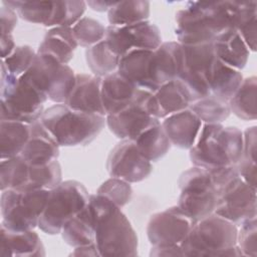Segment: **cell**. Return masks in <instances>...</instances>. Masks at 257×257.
<instances>
[{
  "mask_svg": "<svg viewBox=\"0 0 257 257\" xmlns=\"http://www.w3.org/2000/svg\"><path fill=\"white\" fill-rule=\"evenodd\" d=\"M256 126L247 127L243 133V150L236 165L239 176L250 186L256 188Z\"/></svg>",
  "mask_w": 257,
  "mask_h": 257,
  "instance_id": "f35d334b",
  "label": "cell"
},
{
  "mask_svg": "<svg viewBox=\"0 0 257 257\" xmlns=\"http://www.w3.org/2000/svg\"><path fill=\"white\" fill-rule=\"evenodd\" d=\"M243 133L236 126L203 123L197 140L190 149L193 166L215 169L236 166L242 156Z\"/></svg>",
  "mask_w": 257,
  "mask_h": 257,
  "instance_id": "3957f363",
  "label": "cell"
},
{
  "mask_svg": "<svg viewBox=\"0 0 257 257\" xmlns=\"http://www.w3.org/2000/svg\"><path fill=\"white\" fill-rule=\"evenodd\" d=\"M30 135V124L0 119V155L1 160L19 156Z\"/></svg>",
  "mask_w": 257,
  "mask_h": 257,
  "instance_id": "f1b7e54d",
  "label": "cell"
},
{
  "mask_svg": "<svg viewBox=\"0 0 257 257\" xmlns=\"http://www.w3.org/2000/svg\"><path fill=\"white\" fill-rule=\"evenodd\" d=\"M215 186L217 202L214 213L234 224L256 217V188L247 184L238 172L226 174L217 179Z\"/></svg>",
  "mask_w": 257,
  "mask_h": 257,
  "instance_id": "ba28073f",
  "label": "cell"
},
{
  "mask_svg": "<svg viewBox=\"0 0 257 257\" xmlns=\"http://www.w3.org/2000/svg\"><path fill=\"white\" fill-rule=\"evenodd\" d=\"M183 64L180 79L189 89L193 101L211 93L209 79L215 53L212 42L182 45Z\"/></svg>",
  "mask_w": 257,
  "mask_h": 257,
  "instance_id": "4fadbf2b",
  "label": "cell"
},
{
  "mask_svg": "<svg viewBox=\"0 0 257 257\" xmlns=\"http://www.w3.org/2000/svg\"><path fill=\"white\" fill-rule=\"evenodd\" d=\"M72 31L78 46L88 48L104 39L106 27L96 19L82 17L72 26Z\"/></svg>",
  "mask_w": 257,
  "mask_h": 257,
  "instance_id": "60d3db41",
  "label": "cell"
},
{
  "mask_svg": "<svg viewBox=\"0 0 257 257\" xmlns=\"http://www.w3.org/2000/svg\"><path fill=\"white\" fill-rule=\"evenodd\" d=\"M154 95L158 104L160 119L189 108L193 102L189 89L178 78L162 84L154 92Z\"/></svg>",
  "mask_w": 257,
  "mask_h": 257,
  "instance_id": "d4e9b609",
  "label": "cell"
},
{
  "mask_svg": "<svg viewBox=\"0 0 257 257\" xmlns=\"http://www.w3.org/2000/svg\"><path fill=\"white\" fill-rule=\"evenodd\" d=\"M18 15L15 10L2 5L0 9V29L1 35L12 34L17 25Z\"/></svg>",
  "mask_w": 257,
  "mask_h": 257,
  "instance_id": "f6af8a7d",
  "label": "cell"
},
{
  "mask_svg": "<svg viewBox=\"0 0 257 257\" xmlns=\"http://www.w3.org/2000/svg\"><path fill=\"white\" fill-rule=\"evenodd\" d=\"M37 52L29 45L16 46L15 50L6 58L1 59V64L13 75L20 77L31 67Z\"/></svg>",
  "mask_w": 257,
  "mask_h": 257,
  "instance_id": "7bdbcfd3",
  "label": "cell"
},
{
  "mask_svg": "<svg viewBox=\"0 0 257 257\" xmlns=\"http://www.w3.org/2000/svg\"><path fill=\"white\" fill-rule=\"evenodd\" d=\"M194 223L178 206H173L151 216L147 236L152 245H180Z\"/></svg>",
  "mask_w": 257,
  "mask_h": 257,
  "instance_id": "2e32d148",
  "label": "cell"
},
{
  "mask_svg": "<svg viewBox=\"0 0 257 257\" xmlns=\"http://www.w3.org/2000/svg\"><path fill=\"white\" fill-rule=\"evenodd\" d=\"M212 44L216 58L223 63L240 71L247 64L250 50L236 29L228 28L220 32Z\"/></svg>",
  "mask_w": 257,
  "mask_h": 257,
  "instance_id": "603a6c76",
  "label": "cell"
},
{
  "mask_svg": "<svg viewBox=\"0 0 257 257\" xmlns=\"http://www.w3.org/2000/svg\"><path fill=\"white\" fill-rule=\"evenodd\" d=\"M242 81L243 75L240 70L223 63L215 57L209 79L211 94L229 101Z\"/></svg>",
  "mask_w": 257,
  "mask_h": 257,
  "instance_id": "83f0119b",
  "label": "cell"
},
{
  "mask_svg": "<svg viewBox=\"0 0 257 257\" xmlns=\"http://www.w3.org/2000/svg\"><path fill=\"white\" fill-rule=\"evenodd\" d=\"M25 73L55 103H64L75 84L73 69L47 54L37 53Z\"/></svg>",
  "mask_w": 257,
  "mask_h": 257,
  "instance_id": "7c38bea8",
  "label": "cell"
},
{
  "mask_svg": "<svg viewBox=\"0 0 257 257\" xmlns=\"http://www.w3.org/2000/svg\"><path fill=\"white\" fill-rule=\"evenodd\" d=\"M143 88L136 86L117 71L101 78V101L105 116L116 113L131 105Z\"/></svg>",
  "mask_w": 257,
  "mask_h": 257,
  "instance_id": "ac0fdd59",
  "label": "cell"
},
{
  "mask_svg": "<svg viewBox=\"0 0 257 257\" xmlns=\"http://www.w3.org/2000/svg\"><path fill=\"white\" fill-rule=\"evenodd\" d=\"M77 46L72 27H53L44 35L37 53L50 55L60 63L67 64Z\"/></svg>",
  "mask_w": 257,
  "mask_h": 257,
  "instance_id": "484cf974",
  "label": "cell"
},
{
  "mask_svg": "<svg viewBox=\"0 0 257 257\" xmlns=\"http://www.w3.org/2000/svg\"><path fill=\"white\" fill-rule=\"evenodd\" d=\"M154 50L133 49L119 57L117 72L136 86L154 92L150 78V60Z\"/></svg>",
  "mask_w": 257,
  "mask_h": 257,
  "instance_id": "cb8c5ba5",
  "label": "cell"
},
{
  "mask_svg": "<svg viewBox=\"0 0 257 257\" xmlns=\"http://www.w3.org/2000/svg\"><path fill=\"white\" fill-rule=\"evenodd\" d=\"M0 48H1V59L9 56L16 48V44L12 34H3L0 37Z\"/></svg>",
  "mask_w": 257,
  "mask_h": 257,
  "instance_id": "7dc6e473",
  "label": "cell"
},
{
  "mask_svg": "<svg viewBox=\"0 0 257 257\" xmlns=\"http://www.w3.org/2000/svg\"><path fill=\"white\" fill-rule=\"evenodd\" d=\"M100 88L101 77L93 74L76 73L75 84L64 104L74 110L97 113L105 116Z\"/></svg>",
  "mask_w": 257,
  "mask_h": 257,
  "instance_id": "d6986e66",
  "label": "cell"
},
{
  "mask_svg": "<svg viewBox=\"0 0 257 257\" xmlns=\"http://www.w3.org/2000/svg\"><path fill=\"white\" fill-rule=\"evenodd\" d=\"M90 195L78 181L67 180L49 191L46 205L40 216L38 227L49 235L61 232L64 223L83 209Z\"/></svg>",
  "mask_w": 257,
  "mask_h": 257,
  "instance_id": "52a82bcc",
  "label": "cell"
},
{
  "mask_svg": "<svg viewBox=\"0 0 257 257\" xmlns=\"http://www.w3.org/2000/svg\"><path fill=\"white\" fill-rule=\"evenodd\" d=\"M237 233L236 224L212 213L194 223L180 246L184 256H243Z\"/></svg>",
  "mask_w": 257,
  "mask_h": 257,
  "instance_id": "277c9868",
  "label": "cell"
},
{
  "mask_svg": "<svg viewBox=\"0 0 257 257\" xmlns=\"http://www.w3.org/2000/svg\"><path fill=\"white\" fill-rule=\"evenodd\" d=\"M114 4L112 1H87L86 5L89 6L92 10L103 12L108 11V9Z\"/></svg>",
  "mask_w": 257,
  "mask_h": 257,
  "instance_id": "681fc988",
  "label": "cell"
},
{
  "mask_svg": "<svg viewBox=\"0 0 257 257\" xmlns=\"http://www.w3.org/2000/svg\"><path fill=\"white\" fill-rule=\"evenodd\" d=\"M104 40L119 57L133 49L156 50L163 43L159 27L149 20L123 26L108 25Z\"/></svg>",
  "mask_w": 257,
  "mask_h": 257,
  "instance_id": "5bb4252c",
  "label": "cell"
},
{
  "mask_svg": "<svg viewBox=\"0 0 257 257\" xmlns=\"http://www.w3.org/2000/svg\"><path fill=\"white\" fill-rule=\"evenodd\" d=\"M62 182V171L57 160L44 165H29L28 181L23 191L52 190Z\"/></svg>",
  "mask_w": 257,
  "mask_h": 257,
  "instance_id": "e575fe53",
  "label": "cell"
},
{
  "mask_svg": "<svg viewBox=\"0 0 257 257\" xmlns=\"http://www.w3.org/2000/svg\"><path fill=\"white\" fill-rule=\"evenodd\" d=\"M239 1H190L176 13L175 33L182 45L213 42L228 28H234Z\"/></svg>",
  "mask_w": 257,
  "mask_h": 257,
  "instance_id": "6da1fadb",
  "label": "cell"
},
{
  "mask_svg": "<svg viewBox=\"0 0 257 257\" xmlns=\"http://www.w3.org/2000/svg\"><path fill=\"white\" fill-rule=\"evenodd\" d=\"M133 142H135L141 154L150 162H157L162 159L172 146L160 120L145 130Z\"/></svg>",
  "mask_w": 257,
  "mask_h": 257,
  "instance_id": "f546056e",
  "label": "cell"
},
{
  "mask_svg": "<svg viewBox=\"0 0 257 257\" xmlns=\"http://www.w3.org/2000/svg\"><path fill=\"white\" fill-rule=\"evenodd\" d=\"M29 175V164L19 155L4 159L0 162V187L6 189L23 190Z\"/></svg>",
  "mask_w": 257,
  "mask_h": 257,
  "instance_id": "8d00e7d4",
  "label": "cell"
},
{
  "mask_svg": "<svg viewBox=\"0 0 257 257\" xmlns=\"http://www.w3.org/2000/svg\"><path fill=\"white\" fill-rule=\"evenodd\" d=\"M189 108L203 123H222L231 113L229 101L211 93L193 101Z\"/></svg>",
  "mask_w": 257,
  "mask_h": 257,
  "instance_id": "836d02e7",
  "label": "cell"
},
{
  "mask_svg": "<svg viewBox=\"0 0 257 257\" xmlns=\"http://www.w3.org/2000/svg\"><path fill=\"white\" fill-rule=\"evenodd\" d=\"M2 5L15 10L17 15L24 21L46 26L53 13L54 1L3 0Z\"/></svg>",
  "mask_w": 257,
  "mask_h": 257,
  "instance_id": "d590c367",
  "label": "cell"
},
{
  "mask_svg": "<svg viewBox=\"0 0 257 257\" xmlns=\"http://www.w3.org/2000/svg\"><path fill=\"white\" fill-rule=\"evenodd\" d=\"M40 121L60 147L90 144L106 123L104 115L74 110L64 103L44 109Z\"/></svg>",
  "mask_w": 257,
  "mask_h": 257,
  "instance_id": "5b68a950",
  "label": "cell"
},
{
  "mask_svg": "<svg viewBox=\"0 0 257 257\" xmlns=\"http://www.w3.org/2000/svg\"><path fill=\"white\" fill-rule=\"evenodd\" d=\"M0 255L3 257H39L45 255L43 243L33 230L14 231L1 223Z\"/></svg>",
  "mask_w": 257,
  "mask_h": 257,
  "instance_id": "7402d4cb",
  "label": "cell"
},
{
  "mask_svg": "<svg viewBox=\"0 0 257 257\" xmlns=\"http://www.w3.org/2000/svg\"><path fill=\"white\" fill-rule=\"evenodd\" d=\"M257 2H239L235 19L234 29L242 37L243 41L251 51H256V25H257Z\"/></svg>",
  "mask_w": 257,
  "mask_h": 257,
  "instance_id": "74e56055",
  "label": "cell"
},
{
  "mask_svg": "<svg viewBox=\"0 0 257 257\" xmlns=\"http://www.w3.org/2000/svg\"><path fill=\"white\" fill-rule=\"evenodd\" d=\"M70 256H99V253L94 244L74 247Z\"/></svg>",
  "mask_w": 257,
  "mask_h": 257,
  "instance_id": "c3c4849f",
  "label": "cell"
},
{
  "mask_svg": "<svg viewBox=\"0 0 257 257\" xmlns=\"http://www.w3.org/2000/svg\"><path fill=\"white\" fill-rule=\"evenodd\" d=\"M60 146L39 120L30 123V135L20 156L29 165H44L57 160Z\"/></svg>",
  "mask_w": 257,
  "mask_h": 257,
  "instance_id": "ffe728a7",
  "label": "cell"
},
{
  "mask_svg": "<svg viewBox=\"0 0 257 257\" xmlns=\"http://www.w3.org/2000/svg\"><path fill=\"white\" fill-rule=\"evenodd\" d=\"M88 205L99 256H137L138 236L120 208L98 194L90 195Z\"/></svg>",
  "mask_w": 257,
  "mask_h": 257,
  "instance_id": "7a4b0ae2",
  "label": "cell"
},
{
  "mask_svg": "<svg viewBox=\"0 0 257 257\" xmlns=\"http://www.w3.org/2000/svg\"><path fill=\"white\" fill-rule=\"evenodd\" d=\"M237 233V245L243 256L257 255V223L256 217L243 221Z\"/></svg>",
  "mask_w": 257,
  "mask_h": 257,
  "instance_id": "ee69618b",
  "label": "cell"
},
{
  "mask_svg": "<svg viewBox=\"0 0 257 257\" xmlns=\"http://www.w3.org/2000/svg\"><path fill=\"white\" fill-rule=\"evenodd\" d=\"M109 131L120 140L134 141L159 119L154 92L141 89L138 98L124 109L105 116Z\"/></svg>",
  "mask_w": 257,
  "mask_h": 257,
  "instance_id": "8fae6325",
  "label": "cell"
},
{
  "mask_svg": "<svg viewBox=\"0 0 257 257\" xmlns=\"http://www.w3.org/2000/svg\"><path fill=\"white\" fill-rule=\"evenodd\" d=\"M50 190L2 191L0 208L2 223L14 231L33 230L38 226Z\"/></svg>",
  "mask_w": 257,
  "mask_h": 257,
  "instance_id": "30bf717a",
  "label": "cell"
},
{
  "mask_svg": "<svg viewBox=\"0 0 257 257\" xmlns=\"http://www.w3.org/2000/svg\"><path fill=\"white\" fill-rule=\"evenodd\" d=\"M256 91L257 78L250 76L243 78L237 91L229 99L231 112L243 120H254L256 111Z\"/></svg>",
  "mask_w": 257,
  "mask_h": 257,
  "instance_id": "4dcf8cb0",
  "label": "cell"
},
{
  "mask_svg": "<svg viewBox=\"0 0 257 257\" xmlns=\"http://www.w3.org/2000/svg\"><path fill=\"white\" fill-rule=\"evenodd\" d=\"M151 256H184L180 245H152Z\"/></svg>",
  "mask_w": 257,
  "mask_h": 257,
  "instance_id": "bcb514c9",
  "label": "cell"
},
{
  "mask_svg": "<svg viewBox=\"0 0 257 257\" xmlns=\"http://www.w3.org/2000/svg\"><path fill=\"white\" fill-rule=\"evenodd\" d=\"M150 17V2L132 0L114 2L107 11L109 25L123 26L146 21Z\"/></svg>",
  "mask_w": 257,
  "mask_h": 257,
  "instance_id": "1f68e13d",
  "label": "cell"
},
{
  "mask_svg": "<svg viewBox=\"0 0 257 257\" xmlns=\"http://www.w3.org/2000/svg\"><path fill=\"white\" fill-rule=\"evenodd\" d=\"M178 207L195 222L214 213L217 191L209 170L194 166L183 172L178 181Z\"/></svg>",
  "mask_w": 257,
  "mask_h": 257,
  "instance_id": "9c48e42d",
  "label": "cell"
},
{
  "mask_svg": "<svg viewBox=\"0 0 257 257\" xmlns=\"http://www.w3.org/2000/svg\"><path fill=\"white\" fill-rule=\"evenodd\" d=\"M0 119L32 123L40 119L47 95L26 73L17 77L1 64Z\"/></svg>",
  "mask_w": 257,
  "mask_h": 257,
  "instance_id": "8992f818",
  "label": "cell"
},
{
  "mask_svg": "<svg viewBox=\"0 0 257 257\" xmlns=\"http://www.w3.org/2000/svg\"><path fill=\"white\" fill-rule=\"evenodd\" d=\"M60 233L65 243L73 248L94 243L93 217L88 203L64 223Z\"/></svg>",
  "mask_w": 257,
  "mask_h": 257,
  "instance_id": "4316f807",
  "label": "cell"
},
{
  "mask_svg": "<svg viewBox=\"0 0 257 257\" xmlns=\"http://www.w3.org/2000/svg\"><path fill=\"white\" fill-rule=\"evenodd\" d=\"M85 60L93 75L104 77L117 70L119 56L116 55L102 39L85 49Z\"/></svg>",
  "mask_w": 257,
  "mask_h": 257,
  "instance_id": "d6a6232c",
  "label": "cell"
},
{
  "mask_svg": "<svg viewBox=\"0 0 257 257\" xmlns=\"http://www.w3.org/2000/svg\"><path fill=\"white\" fill-rule=\"evenodd\" d=\"M96 194L107 198L117 207L122 208L132 200L133 189L130 183L118 178L110 177L99 186Z\"/></svg>",
  "mask_w": 257,
  "mask_h": 257,
  "instance_id": "b9f144b4",
  "label": "cell"
},
{
  "mask_svg": "<svg viewBox=\"0 0 257 257\" xmlns=\"http://www.w3.org/2000/svg\"><path fill=\"white\" fill-rule=\"evenodd\" d=\"M183 64V48L178 41L163 42L153 51L150 60V78L154 92L164 83L177 79Z\"/></svg>",
  "mask_w": 257,
  "mask_h": 257,
  "instance_id": "e0dca14e",
  "label": "cell"
},
{
  "mask_svg": "<svg viewBox=\"0 0 257 257\" xmlns=\"http://www.w3.org/2000/svg\"><path fill=\"white\" fill-rule=\"evenodd\" d=\"M202 124L201 119L190 108L173 113L162 121L171 145L184 150H190L193 147Z\"/></svg>",
  "mask_w": 257,
  "mask_h": 257,
  "instance_id": "44dd1931",
  "label": "cell"
},
{
  "mask_svg": "<svg viewBox=\"0 0 257 257\" xmlns=\"http://www.w3.org/2000/svg\"><path fill=\"white\" fill-rule=\"evenodd\" d=\"M106 171L110 177L131 184L146 180L151 175L153 166L152 162L141 154L135 142L121 140L107 157Z\"/></svg>",
  "mask_w": 257,
  "mask_h": 257,
  "instance_id": "9a60e30c",
  "label": "cell"
},
{
  "mask_svg": "<svg viewBox=\"0 0 257 257\" xmlns=\"http://www.w3.org/2000/svg\"><path fill=\"white\" fill-rule=\"evenodd\" d=\"M84 1H54L52 16L45 27H72L86 9Z\"/></svg>",
  "mask_w": 257,
  "mask_h": 257,
  "instance_id": "ab89813d",
  "label": "cell"
}]
</instances>
